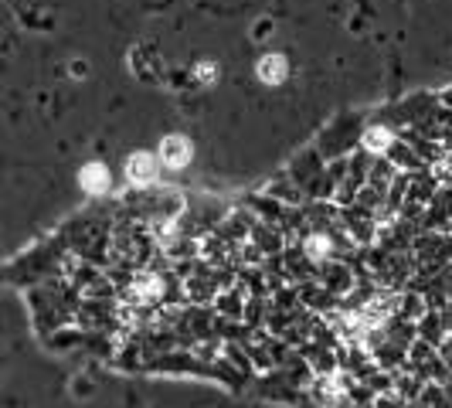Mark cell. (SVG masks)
Returning a JSON list of instances; mask_svg holds the SVG:
<instances>
[{
	"label": "cell",
	"mask_w": 452,
	"mask_h": 408,
	"mask_svg": "<svg viewBox=\"0 0 452 408\" xmlns=\"http://www.w3.org/2000/svg\"><path fill=\"white\" fill-rule=\"evenodd\" d=\"M126 174H129L133 184H150L157 177V164H153L150 153H133L129 164H126Z\"/></svg>",
	"instance_id": "cell-1"
},
{
	"label": "cell",
	"mask_w": 452,
	"mask_h": 408,
	"mask_svg": "<svg viewBox=\"0 0 452 408\" xmlns=\"http://www.w3.org/2000/svg\"><path fill=\"white\" fill-rule=\"evenodd\" d=\"M160 157H164L167 167H184L190 160V143L184 136H167L164 146H160Z\"/></svg>",
	"instance_id": "cell-2"
},
{
	"label": "cell",
	"mask_w": 452,
	"mask_h": 408,
	"mask_svg": "<svg viewBox=\"0 0 452 408\" xmlns=\"http://www.w3.org/2000/svg\"><path fill=\"white\" fill-rule=\"evenodd\" d=\"M82 188L92 191V194L105 191V188H109V170H105L102 164H89V167L82 170Z\"/></svg>",
	"instance_id": "cell-3"
},
{
	"label": "cell",
	"mask_w": 452,
	"mask_h": 408,
	"mask_svg": "<svg viewBox=\"0 0 452 408\" xmlns=\"http://www.w3.org/2000/svg\"><path fill=\"white\" fill-rule=\"evenodd\" d=\"M259 79H262V82H272V86L282 82V79H286V62H282L279 55H266V58L259 62Z\"/></svg>",
	"instance_id": "cell-4"
},
{
	"label": "cell",
	"mask_w": 452,
	"mask_h": 408,
	"mask_svg": "<svg viewBox=\"0 0 452 408\" xmlns=\"http://www.w3.org/2000/svg\"><path fill=\"white\" fill-rule=\"evenodd\" d=\"M388 140H391V136H388V129H371V133L364 136V146H367V150H374V153H381V150L388 146Z\"/></svg>",
	"instance_id": "cell-5"
},
{
	"label": "cell",
	"mask_w": 452,
	"mask_h": 408,
	"mask_svg": "<svg viewBox=\"0 0 452 408\" xmlns=\"http://www.w3.org/2000/svg\"><path fill=\"white\" fill-rule=\"evenodd\" d=\"M197 75H201L204 82H211V79H214V65H201V72H197Z\"/></svg>",
	"instance_id": "cell-6"
}]
</instances>
